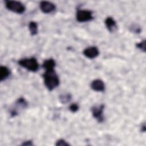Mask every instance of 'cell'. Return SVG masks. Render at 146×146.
Instances as JSON below:
<instances>
[{"label": "cell", "mask_w": 146, "mask_h": 146, "mask_svg": "<svg viewBox=\"0 0 146 146\" xmlns=\"http://www.w3.org/2000/svg\"><path fill=\"white\" fill-rule=\"evenodd\" d=\"M18 64L21 67L32 72H36L39 69V64L35 58H23L18 61Z\"/></svg>", "instance_id": "7a4b0ae2"}, {"label": "cell", "mask_w": 146, "mask_h": 146, "mask_svg": "<svg viewBox=\"0 0 146 146\" xmlns=\"http://www.w3.org/2000/svg\"><path fill=\"white\" fill-rule=\"evenodd\" d=\"M79 106L78 104L76 103H73V104H71L69 107V109L72 112H76L78 110H79Z\"/></svg>", "instance_id": "e0dca14e"}, {"label": "cell", "mask_w": 146, "mask_h": 146, "mask_svg": "<svg viewBox=\"0 0 146 146\" xmlns=\"http://www.w3.org/2000/svg\"><path fill=\"white\" fill-rule=\"evenodd\" d=\"M44 83L49 91H52L59 84V79L54 70L46 71L43 74Z\"/></svg>", "instance_id": "6da1fadb"}, {"label": "cell", "mask_w": 146, "mask_h": 146, "mask_svg": "<svg viewBox=\"0 0 146 146\" xmlns=\"http://www.w3.org/2000/svg\"><path fill=\"white\" fill-rule=\"evenodd\" d=\"M104 109V104H100L99 106H94L91 108V112L93 117L96 119V120L102 123L104 121L103 111Z\"/></svg>", "instance_id": "8992f818"}, {"label": "cell", "mask_w": 146, "mask_h": 146, "mask_svg": "<svg viewBox=\"0 0 146 146\" xmlns=\"http://www.w3.org/2000/svg\"><path fill=\"white\" fill-rule=\"evenodd\" d=\"M39 7L40 10L45 14L52 13L55 10V5L52 2L48 1H42L39 3Z\"/></svg>", "instance_id": "52a82bcc"}, {"label": "cell", "mask_w": 146, "mask_h": 146, "mask_svg": "<svg viewBox=\"0 0 146 146\" xmlns=\"http://www.w3.org/2000/svg\"><path fill=\"white\" fill-rule=\"evenodd\" d=\"M23 145H32L33 143L31 141H26L22 143Z\"/></svg>", "instance_id": "ac0fdd59"}, {"label": "cell", "mask_w": 146, "mask_h": 146, "mask_svg": "<svg viewBox=\"0 0 146 146\" xmlns=\"http://www.w3.org/2000/svg\"><path fill=\"white\" fill-rule=\"evenodd\" d=\"M76 18L79 22H88L94 18L92 12L88 10H78L76 12Z\"/></svg>", "instance_id": "277c9868"}, {"label": "cell", "mask_w": 146, "mask_h": 146, "mask_svg": "<svg viewBox=\"0 0 146 146\" xmlns=\"http://www.w3.org/2000/svg\"><path fill=\"white\" fill-rule=\"evenodd\" d=\"M10 75V70L6 66H1L0 67V80L3 81L7 79Z\"/></svg>", "instance_id": "7c38bea8"}, {"label": "cell", "mask_w": 146, "mask_h": 146, "mask_svg": "<svg viewBox=\"0 0 146 146\" xmlns=\"http://www.w3.org/2000/svg\"><path fill=\"white\" fill-rule=\"evenodd\" d=\"M84 55L89 59H94L99 54V49L95 46H91L85 48L83 52Z\"/></svg>", "instance_id": "ba28073f"}, {"label": "cell", "mask_w": 146, "mask_h": 146, "mask_svg": "<svg viewBox=\"0 0 146 146\" xmlns=\"http://www.w3.org/2000/svg\"><path fill=\"white\" fill-rule=\"evenodd\" d=\"M55 145L57 146H67L69 145L70 144L68 143H67V141H66L64 140L59 139L56 141Z\"/></svg>", "instance_id": "2e32d148"}, {"label": "cell", "mask_w": 146, "mask_h": 146, "mask_svg": "<svg viewBox=\"0 0 146 146\" xmlns=\"http://www.w3.org/2000/svg\"><path fill=\"white\" fill-rule=\"evenodd\" d=\"M91 88L97 92H103L105 90V84L103 80L97 79L94 80L91 83Z\"/></svg>", "instance_id": "9c48e42d"}, {"label": "cell", "mask_w": 146, "mask_h": 146, "mask_svg": "<svg viewBox=\"0 0 146 146\" xmlns=\"http://www.w3.org/2000/svg\"><path fill=\"white\" fill-rule=\"evenodd\" d=\"M29 29L31 35H35L38 33V25L35 22H30L29 25Z\"/></svg>", "instance_id": "4fadbf2b"}, {"label": "cell", "mask_w": 146, "mask_h": 146, "mask_svg": "<svg viewBox=\"0 0 146 146\" xmlns=\"http://www.w3.org/2000/svg\"><path fill=\"white\" fill-rule=\"evenodd\" d=\"M5 6L9 10L17 14H22L26 10V7L25 5L19 1H6Z\"/></svg>", "instance_id": "3957f363"}, {"label": "cell", "mask_w": 146, "mask_h": 146, "mask_svg": "<svg viewBox=\"0 0 146 146\" xmlns=\"http://www.w3.org/2000/svg\"><path fill=\"white\" fill-rule=\"evenodd\" d=\"M136 47L141 50V51L145 52V48H146V43H145V40H143L141 41L140 42L136 44Z\"/></svg>", "instance_id": "9a60e30c"}, {"label": "cell", "mask_w": 146, "mask_h": 146, "mask_svg": "<svg viewBox=\"0 0 146 146\" xmlns=\"http://www.w3.org/2000/svg\"><path fill=\"white\" fill-rule=\"evenodd\" d=\"M27 107V102L23 98H19L15 103V107H14L10 110V115L12 117H14L19 113V111L23 109L26 108Z\"/></svg>", "instance_id": "5b68a950"}, {"label": "cell", "mask_w": 146, "mask_h": 146, "mask_svg": "<svg viewBox=\"0 0 146 146\" xmlns=\"http://www.w3.org/2000/svg\"><path fill=\"white\" fill-rule=\"evenodd\" d=\"M55 66V62L53 59H48L45 60L42 64V67L45 70V71L54 70Z\"/></svg>", "instance_id": "8fae6325"}, {"label": "cell", "mask_w": 146, "mask_h": 146, "mask_svg": "<svg viewBox=\"0 0 146 146\" xmlns=\"http://www.w3.org/2000/svg\"><path fill=\"white\" fill-rule=\"evenodd\" d=\"M71 99V95L69 94H64L59 96V100L61 103L65 104L70 102Z\"/></svg>", "instance_id": "5bb4252c"}, {"label": "cell", "mask_w": 146, "mask_h": 146, "mask_svg": "<svg viewBox=\"0 0 146 146\" xmlns=\"http://www.w3.org/2000/svg\"><path fill=\"white\" fill-rule=\"evenodd\" d=\"M106 26L108 30V31L111 33L114 32L117 29V25L116 21L113 19V18L111 17H107L105 20Z\"/></svg>", "instance_id": "30bf717a"}]
</instances>
